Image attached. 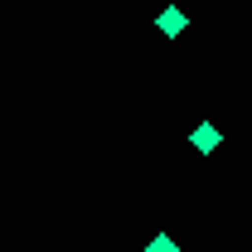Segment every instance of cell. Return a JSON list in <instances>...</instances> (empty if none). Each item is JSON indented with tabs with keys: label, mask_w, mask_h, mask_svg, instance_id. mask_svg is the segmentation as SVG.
Returning a JSON list of instances; mask_svg holds the SVG:
<instances>
[{
	"label": "cell",
	"mask_w": 252,
	"mask_h": 252,
	"mask_svg": "<svg viewBox=\"0 0 252 252\" xmlns=\"http://www.w3.org/2000/svg\"><path fill=\"white\" fill-rule=\"evenodd\" d=\"M156 30L165 34V39H180V30H189V15L180 10V5H165L160 20H156Z\"/></svg>",
	"instance_id": "7a4b0ae2"
},
{
	"label": "cell",
	"mask_w": 252,
	"mask_h": 252,
	"mask_svg": "<svg viewBox=\"0 0 252 252\" xmlns=\"http://www.w3.org/2000/svg\"><path fill=\"white\" fill-rule=\"evenodd\" d=\"M146 252H180V248H175V238H170V233H156V238L146 243Z\"/></svg>",
	"instance_id": "3957f363"
},
{
	"label": "cell",
	"mask_w": 252,
	"mask_h": 252,
	"mask_svg": "<svg viewBox=\"0 0 252 252\" xmlns=\"http://www.w3.org/2000/svg\"><path fill=\"white\" fill-rule=\"evenodd\" d=\"M189 141H194V151H199V156H214V151L223 146V131H219L214 122H199V126H194V136H189Z\"/></svg>",
	"instance_id": "6da1fadb"
}]
</instances>
